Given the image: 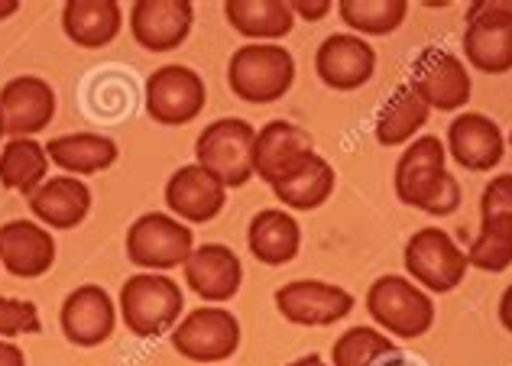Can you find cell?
<instances>
[{
	"instance_id": "cell-1",
	"label": "cell",
	"mask_w": 512,
	"mask_h": 366,
	"mask_svg": "<svg viewBox=\"0 0 512 366\" xmlns=\"http://www.w3.org/2000/svg\"><path fill=\"white\" fill-rule=\"evenodd\" d=\"M396 198L431 218H448L461 208V185L448 169V149L441 137H415L396 159Z\"/></svg>"
},
{
	"instance_id": "cell-2",
	"label": "cell",
	"mask_w": 512,
	"mask_h": 366,
	"mask_svg": "<svg viewBox=\"0 0 512 366\" xmlns=\"http://www.w3.org/2000/svg\"><path fill=\"white\" fill-rule=\"evenodd\" d=\"M367 315L393 341H419L435 328V298L409 276L386 273L367 289Z\"/></svg>"
},
{
	"instance_id": "cell-3",
	"label": "cell",
	"mask_w": 512,
	"mask_h": 366,
	"mask_svg": "<svg viewBox=\"0 0 512 366\" xmlns=\"http://www.w3.org/2000/svg\"><path fill=\"white\" fill-rule=\"evenodd\" d=\"M120 321L133 337H163L182 321L185 295L166 273H137L120 286Z\"/></svg>"
},
{
	"instance_id": "cell-4",
	"label": "cell",
	"mask_w": 512,
	"mask_h": 366,
	"mask_svg": "<svg viewBox=\"0 0 512 366\" xmlns=\"http://www.w3.org/2000/svg\"><path fill=\"white\" fill-rule=\"evenodd\" d=\"M227 85L247 104H276L295 85V56L279 43H247L227 62Z\"/></svg>"
},
{
	"instance_id": "cell-5",
	"label": "cell",
	"mask_w": 512,
	"mask_h": 366,
	"mask_svg": "<svg viewBox=\"0 0 512 366\" xmlns=\"http://www.w3.org/2000/svg\"><path fill=\"white\" fill-rule=\"evenodd\" d=\"M253 143L256 127L244 117H221L198 133L195 140V162L208 169L227 192L244 188L253 179Z\"/></svg>"
},
{
	"instance_id": "cell-6",
	"label": "cell",
	"mask_w": 512,
	"mask_h": 366,
	"mask_svg": "<svg viewBox=\"0 0 512 366\" xmlns=\"http://www.w3.org/2000/svg\"><path fill=\"white\" fill-rule=\"evenodd\" d=\"M406 276L428 295H448L467 279V250L441 227H422L402 247Z\"/></svg>"
},
{
	"instance_id": "cell-7",
	"label": "cell",
	"mask_w": 512,
	"mask_h": 366,
	"mask_svg": "<svg viewBox=\"0 0 512 366\" xmlns=\"http://www.w3.org/2000/svg\"><path fill=\"white\" fill-rule=\"evenodd\" d=\"M464 62L483 75L512 72V0H474L467 7Z\"/></svg>"
},
{
	"instance_id": "cell-8",
	"label": "cell",
	"mask_w": 512,
	"mask_h": 366,
	"mask_svg": "<svg viewBox=\"0 0 512 366\" xmlns=\"http://www.w3.org/2000/svg\"><path fill=\"white\" fill-rule=\"evenodd\" d=\"M195 250L192 227L182 224L172 214H140L137 221L127 227V260L140 269V273H169L188 263Z\"/></svg>"
},
{
	"instance_id": "cell-9",
	"label": "cell",
	"mask_w": 512,
	"mask_h": 366,
	"mask_svg": "<svg viewBox=\"0 0 512 366\" xmlns=\"http://www.w3.org/2000/svg\"><path fill=\"white\" fill-rule=\"evenodd\" d=\"M240 321L221 305L195 308L172 328V350L201 366H224L240 347Z\"/></svg>"
},
{
	"instance_id": "cell-10",
	"label": "cell",
	"mask_w": 512,
	"mask_h": 366,
	"mask_svg": "<svg viewBox=\"0 0 512 366\" xmlns=\"http://www.w3.org/2000/svg\"><path fill=\"white\" fill-rule=\"evenodd\" d=\"M409 88L419 94V101L428 111L454 114V111H464L470 104L474 81H470L467 62L461 56H454L451 49H441V46H425L419 56L412 59Z\"/></svg>"
},
{
	"instance_id": "cell-11",
	"label": "cell",
	"mask_w": 512,
	"mask_h": 366,
	"mask_svg": "<svg viewBox=\"0 0 512 366\" xmlns=\"http://www.w3.org/2000/svg\"><path fill=\"white\" fill-rule=\"evenodd\" d=\"M146 114L163 127H185L205 111L208 104V85L195 69L188 65H159V69L146 78Z\"/></svg>"
},
{
	"instance_id": "cell-12",
	"label": "cell",
	"mask_w": 512,
	"mask_h": 366,
	"mask_svg": "<svg viewBox=\"0 0 512 366\" xmlns=\"http://www.w3.org/2000/svg\"><path fill=\"white\" fill-rule=\"evenodd\" d=\"M276 311L299 328H328L354 311L357 298L325 279H292L273 292Z\"/></svg>"
},
{
	"instance_id": "cell-13",
	"label": "cell",
	"mask_w": 512,
	"mask_h": 366,
	"mask_svg": "<svg viewBox=\"0 0 512 366\" xmlns=\"http://www.w3.org/2000/svg\"><path fill=\"white\" fill-rule=\"evenodd\" d=\"M315 75L331 91H360L376 75V49L363 36L331 33L315 52Z\"/></svg>"
},
{
	"instance_id": "cell-14",
	"label": "cell",
	"mask_w": 512,
	"mask_h": 366,
	"mask_svg": "<svg viewBox=\"0 0 512 366\" xmlns=\"http://www.w3.org/2000/svg\"><path fill=\"white\" fill-rule=\"evenodd\" d=\"M195 23L192 0H137L130 4V33L146 52H175L185 46Z\"/></svg>"
},
{
	"instance_id": "cell-15",
	"label": "cell",
	"mask_w": 512,
	"mask_h": 366,
	"mask_svg": "<svg viewBox=\"0 0 512 366\" xmlns=\"http://www.w3.org/2000/svg\"><path fill=\"white\" fill-rule=\"evenodd\" d=\"M56 91L46 78L39 75H20L10 78L0 88V114H4L7 140L33 137L43 133L56 120Z\"/></svg>"
},
{
	"instance_id": "cell-16",
	"label": "cell",
	"mask_w": 512,
	"mask_h": 366,
	"mask_svg": "<svg viewBox=\"0 0 512 366\" xmlns=\"http://www.w3.org/2000/svg\"><path fill=\"white\" fill-rule=\"evenodd\" d=\"M444 149L448 159L467 172H490L503 162L506 156V133L493 117L477 114V111H461L448 127L444 137Z\"/></svg>"
},
{
	"instance_id": "cell-17",
	"label": "cell",
	"mask_w": 512,
	"mask_h": 366,
	"mask_svg": "<svg viewBox=\"0 0 512 366\" xmlns=\"http://www.w3.org/2000/svg\"><path fill=\"white\" fill-rule=\"evenodd\" d=\"M59 324L69 344L85 347V350L101 347L111 341V334L117 328V305H114V298L107 295V289L88 282V286H78L65 295Z\"/></svg>"
},
{
	"instance_id": "cell-18",
	"label": "cell",
	"mask_w": 512,
	"mask_h": 366,
	"mask_svg": "<svg viewBox=\"0 0 512 366\" xmlns=\"http://www.w3.org/2000/svg\"><path fill=\"white\" fill-rule=\"evenodd\" d=\"M227 205V188L198 162L175 169L166 182V208L182 224H211Z\"/></svg>"
},
{
	"instance_id": "cell-19",
	"label": "cell",
	"mask_w": 512,
	"mask_h": 366,
	"mask_svg": "<svg viewBox=\"0 0 512 366\" xmlns=\"http://www.w3.org/2000/svg\"><path fill=\"white\" fill-rule=\"evenodd\" d=\"M185 286L211 305H224L244 286V266L227 243H201L182 266Z\"/></svg>"
},
{
	"instance_id": "cell-20",
	"label": "cell",
	"mask_w": 512,
	"mask_h": 366,
	"mask_svg": "<svg viewBox=\"0 0 512 366\" xmlns=\"http://www.w3.org/2000/svg\"><path fill=\"white\" fill-rule=\"evenodd\" d=\"M56 263V237L39 221H7L0 227V269L17 279H39Z\"/></svg>"
},
{
	"instance_id": "cell-21",
	"label": "cell",
	"mask_w": 512,
	"mask_h": 366,
	"mask_svg": "<svg viewBox=\"0 0 512 366\" xmlns=\"http://www.w3.org/2000/svg\"><path fill=\"white\" fill-rule=\"evenodd\" d=\"M312 153H315V140L305 127L292 124V120H269L266 127L256 130L253 172L256 179L273 185L279 175H286L292 166H299Z\"/></svg>"
},
{
	"instance_id": "cell-22",
	"label": "cell",
	"mask_w": 512,
	"mask_h": 366,
	"mask_svg": "<svg viewBox=\"0 0 512 366\" xmlns=\"http://www.w3.org/2000/svg\"><path fill=\"white\" fill-rule=\"evenodd\" d=\"M334 188H338V172L325 156H305L299 166H292L286 175L269 185V192L286 211H318L325 208Z\"/></svg>"
},
{
	"instance_id": "cell-23",
	"label": "cell",
	"mask_w": 512,
	"mask_h": 366,
	"mask_svg": "<svg viewBox=\"0 0 512 366\" xmlns=\"http://www.w3.org/2000/svg\"><path fill=\"white\" fill-rule=\"evenodd\" d=\"M91 211V188L75 175H52L30 195V214L49 230H75Z\"/></svg>"
},
{
	"instance_id": "cell-24",
	"label": "cell",
	"mask_w": 512,
	"mask_h": 366,
	"mask_svg": "<svg viewBox=\"0 0 512 366\" xmlns=\"http://www.w3.org/2000/svg\"><path fill=\"white\" fill-rule=\"evenodd\" d=\"M247 247L260 266H286L302 250V224L286 208H263L247 224Z\"/></svg>"
},
{
	"instance_id": "cell-25",
	"label": "cell",
	"mask_w": 512,
	"mask_h": 366,
	"mask_svg": "<svg viewBox=\"0 0 512 366\" xmlns=\"http://www.w3.org/2000/svg\"><path fill=\"white\" fill-rule=\"evenodd\" d=\"M62 30L78 49H104L124 30V7L117 0H69L62 7Z\"/></svg>"
},
{
	"instance_id": "cell-26",
	"label": "cell",
	"mask_w": 512,
	"mask_h": 366,
	"mask_svg": "<svg viewBox=\"0 0 512 366\" xmlns=\"http://www.w3.org/2000/svg\"><path fill=\"white\" fill-rule=\"evenodd\" d=\"M224 20L250 43H279L295 30L289 0H227Z\"/></svg>"
},
{
	"instance_id": "cell-27",
	"label": "cell",
	"mask_w": 512,
	"mask_h": 366,
	"mask_svg": "<svg viewBox=\"0 0 512 366\" xmlns=\"http://www.w3.org/2000/svg\"><path fill=\"white\" fill-rule=\"evenodd\" d=\"M46 153L52 166L65 169V175H98L107 172L117 162L120 149L111 137L104 133H62L46 143Z\"/></svg>"
},
{
	"instance_id": "cell-28",
	"label": "cell",
	"mask_w": 512,
	"mask_h": 366,
	"mask_svg": "<svg viewBox=\"0 0 512 366\" xmlns=\"http://www.w3.org/2000/svg\"><path fill=\"white\" fill-rule=\"evenodd\" d=\"M428 117L431 111L419 101V94L409 85H399L376 111L373 137L380 146H409L425 130Z\"/></svg>"
},
{
	"instance_id": "cell-29",
	"label": "cell",
	"mask_w": 512,
	"mask_h": 366,
	"mask_svg": "<svg viewBox=\"0 0 512 366\" xmlns=\"http://www.w3.org/2000/svg\"><path fill=\"white\" fill-rule=\"evenodd\" d=\"M49 166L52 162L46 153V143L33 137L7 140L0 146V185L7 192H20L30 198L49 179Z\"/></svg>"
},
{
	"instance_id": "cell-30",
	"label": "cell",
	"mask_w": 512,
	"mask_h": 366,
	"mask_svg": "<svg viewBox=\"0 0 512 366\" xmlns=\"http://www.w3.org/2000/svg\"><path fill=\"white\" fill-rule=\"evenodd\" d=\"M338 17L354 36H393L409 17V0H338Z\"/></svg>"
},
{
	"instance_id": "cell-31",
	"label": "cell",
	"mask_w": 512,
	"mask_h": 366,
	"mask_svg": "<svg viewBox=\"0 0 512 366\" xmlns=\"http://www.w3.org/2000/svg\"><path fill=\"white\" fill-rule=\"evenodd\" d=\"M399 354V344L376 324L347 328L331 347V366H380L386 357Z\"/></svg>"
},
{
	"instance_id": "cell-32",
	"label": "cell",
	"mask_w": 512,
	"mask_h": 366,
	"mask_svg": "<svg viewBox=\"0 0 512 366\" xmlns=\"http://www.w3.org/2000/svg\"><path fill=\"white\" fill-rule=\"evenodd\" d=\"M467 263L480 273H506L512 266V230L480 224L477 237L467 247Z\"/></svg>"
},
{
	"instance_id": "cell-33",
	"label": "cell",
	"mask_w": 512,
	"mask_h": 366,
	"mask_svg": "<svg viewBox=\"0 0 512 366\" xmlns=\"http://www.w3.org/2000/svg\"><path fill=\"white\" fill-rule=\"evenodd\" d=\"M43 331V318L30 298H10L0 295V341H13V337L39 334Z\"/></svg>"
},
{
	"instance_id": "cell-34",
	"label": "cell",
	"mask_w": 512,
	"mask_h": 366,
	"mask_svg": "<svg viewBox=\"0 0 512 366\" xmlns=\"http://www.w3.org/2000/svg\"><path fill=\"white\" fill-rule=\"evenodd\" d=\"M480 224L512 230V172L493 175L480 192Z\"/></svg>"
},
{
	"instance_id": "cell-35",
	"label": "cell",
	"mask_w": 512,
	"mask_h": 366,
	"mask_svg": "<svg viewBox=\"0 0 512 366\" xmlns=\"http://www.w3.org/2000/svg\"><path fill=\"white\" fill-rule=\"evenodd\" d=\"M289 10H292L295 20L302 17L308 23H318L334 10V4H331V0H289Z\"/></svg>"
},
{
	"instance_id": "cell-36",
	"label": "cell",
	"mask_w": 512,
	"mask_h": 366,
	"mask_svg": "<svg viewBox=\"0 0 512 366\" xmlns=\"http://www.w3.org/2000/svg\"><path fill=\"white\" fill-rule=\"evenodd\" d=\"M0 366H26V354L20 344L0 341Z\"/></svg>"
},
{
	"instance_id": "cell-37",
	"label": "cell",
	"mask_w": 512,
	"mask_h": 366,
	"mask_svg": "<svg viewBox=\"0 0 512 366\" xmlns=\"http://www.w3.org/2000/svg\"><path fill=\"white\" fill-rule=\"evenodd\" d=\"M500 324L512 334V286H506L500 295Z\"/></svg>"
},
{
	"instance_id": "cell-38",
	"label": "cell",
	"mask_w": 512,
	"mask_h": 366,
	"mask_svg": "<svg viewBox=\"0 0 512 366\" xmlns=\"http://www.w3.org/2000/svg\"><path fill=\"white\" fill-rule=\"evenodd\" d=\"M286 366H331L325 357L321 354H305V357H299V360H289Z\"/></svg>"
},
{
	"instance_id": "cell-39",
	"label": "cell",
	"mask_w": 512,
	"mask_h": 366,
	"mask_svg": "<svg viewBox=\"0 0 512 366\" xmlns=\"http://www.w3.org/2000/svg\"><path fill=\"white\" fill-rule=\"evenodd\" d=\"M20 10V0H0V20H10Z\"/></svg>"
},
{
	"instance_id": "cell-40",
	"label": "cell",
	"mask_w": 512,
	"mask_h": 366,
	"mask_svg": "<svg viewBox=\"0 0 512 366\" xmlns=\"http://www.w3.org/2000/svg\"><path fill=\"white\" fill-rule=\"evenodd\" d=\"M380 366H409V363H406V360H402L399 354H393V357H386V360H383Z\"/></svg>"
},
{
	"instance_id": "cell-41",
	"label": "cell",
	"mask_w": 512,
	"mask_h": 366,
	"mask_svg": "<svg viewBox=\"0 0 512 366\" xmlns=\"http://www.w3.org/2000/svg\"><path fill=\"white\" fill-rule=\"evenodd\" d=\"M7 143V127H4V114H0V146Z\"/></svg>"
},
{
	"instance_id": "cell-42",
	"label": "cell",
	"mask_w": 512,
	"mask_h": 366,
	"mask_svg": "<svg viewBox=\"0 0 512 366\" xmlns=\"http://www.w3.org/2000/svg\"><path fill=\"white\" fill-rule=\"evenodd\" d=\"M506 146H512V130H509V137H506Z\"/></svg>"
}]
</instances>
